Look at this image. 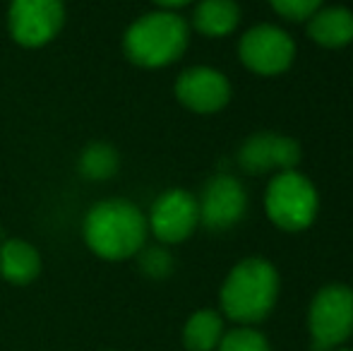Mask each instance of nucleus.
I'll list each match as a JSON object with an SVG mask.
<instances>
[{
  "label": "nucleus",
  "instance_id": "f8f14e48",
  "mask_svg": "<svg viewBox=\"0 0 353 351\" xmlns=\"http://www.w3.org/2000/svg\"><path fill=\"white\" fill-rule=\"evenodd\" d=\"M39 272H41V258L32 243L17 239L0 243V274L5 281L24 286L37 279Z\"/></svg>",
  "mask_w": 353,
  "mask_h": 351
},
{
  "label": "nucleus",
  "instance_id": "f03ea898",
  "mask_svg": "<svg viewBox=\"0 0 353 351\" xmlns=\"http://www.w3.org/2000/svg\"><path fill=\"white\" fill-rule=\"evenodd\" d=\"M279 296V274L262 258L243 260L228 272L221 286V310L243 325L262 323Z\"/></svg>",
  "mask_w": 353,
  "mask_h": 351
},
{
  "label": "nucleus",
  "instance_id": "4468645a",
  "mask_svg": "<svg viewBox=\"0 0 353 351\" xmlns=\"http://www.w3.org/2000/svg\"><path fill=\"white\" fill-rule=\"evenodd\" d=\"M238 19L241 10L233 0H202L192 14L195 29L205 37H226L238 27Z\"/></svg>",
  "mask_w": 353,
  "mask_h": 351
},
{
  "label": "nucleus",
  "instance_id": "ddd939ff",
  "mask_svg": "<svg viewBox=\"0 0 353 351\" xmlns=\"http://www.w3.org/2000/svg\"><path fill=\"white\" fill-rule=\"evenodd\" d=\"M312 41L327 48H339L353 41V12L346 8L317 10L307 24Z\"/></svg>",
  "mask_w": 353,
  "mask_h": 351
},
{
  "label": "nucleus",
  "instance_id": "7ed1b4c3",
  "mask_svg": "<svg viewBox=\"0 0 353 351\" xmlns=\"http://www.w3.org/2000/svg\"><path fill=\"white\" fill-rule=\"evenodd\" d=\"M188 24L181 14L159 10L130 24L123 39L125 56L140 68H163L188 48Z\"/></svg>",
  "mask_w": 353,
  "mask_h": 351
},
{
  "label": "nucleus",
  "instance_id": "a211bd4d",
  "mask_svg": "<svg viewBox=\"0 0 353 351\" xmlns=\"http://www.w3.org/2000/svg\"><path fill=\"white\" fill-rule=\"evenodd\" d=\"M140 267L144 274L154 277V279H161V277L171 274L173 260H171V255H168V250L147 248V250H140Z\"/></svg>",
  "mask_w": 353,
  "mask_h": 351
},
{
  "label": "nucleus",
  "instance_id": "dca6fc26",
  "mask_svg": "<svg viewBox=\"0 0 353 351\" xmlns=\"http://www.w3.org/2000/svg\"><path fill=\"white\" fill-rule=\"evenodd\" d=\"M79 169L87 178L94 181H103V178L113 176L118 169V157L113 147L108 145H92L82 152L79 157Z\"/></svg>",
  "mask_w": 353,
  "mask_h": 351
},
{
  "label": "nucleus",
  "instance_id": "39448f33",
  "mask_svg": "<svg viewBox=\"0 0 353 351\" xmlns=\"http://www.w3.org/2000/svg\"><path fill=\"white\" fill-rule=\"evenodd\" d=\"M267 214L279 229L303 231L315 221L317 192L305 176L281 171L267 188Z\"/></svg>",
  "mask_w": 353,
  "mask_h": 351
},
{
  "label": "nucleus",
  "instance_id": "20e7f679",
  "mask_svg": "<svg viewBox=\"0 0 353 351\" xmlns=\"http://www.w3.org/2000/svg\"><path fill=\"white\" fill-rule=\"evenodd\" d=\"M312 351H334L353 334V291L330 284L315 294L307 315Z\"/></svg>",
  "mask_w": 353,
  "mask_h": 351
},
{
  "label": "nucleus",
  "instance_id": "2eb2a0df",
  "mask_svg": "<svg viewBox=\"0 0 353 351\" xmlns=\"http://www.w3.org/2000/svg\"><path fill=\"white\" fill-rule=\"evenodd\" d=\"M223 337V320L216 310H197L183 328V344L188 351H214Z\"/></svg>",
  "mask_w": 353,
  "mask_h": 351
},
{
  "label": "nucleus",
  "instance_id": "aec40b11",
  "mask_svg": "<svg viewBox=\"0 0 353 351\" xmlns=\"http://www.w3.org/2000/svg\"><path fill=\"white\" fill-rule=\"evenodd\" d=\"M154 3L163 5V8H181V5L190 3V0H154Z\"/></svg>",
  "mask_w": 353,
  "mask_h": 351
},
{
  "label": "nucleus",
  "instance_id": "f257e3e1",
  "mask_svg": "<svg viewBox=\"0 0 353 351\" xmlns=\"http://www.w3.org/2000/svg\"><path fill=\"white\" fill-rule=\"evenodd\" d=\"M147 217L128 200H103L84 219V241L103 260H128L144 248Z\"/></svg>",
  "mask_w": 353,
  "mask_h": 351
},
{
  "label": "nucleus",
  "instance_id": "6ab92c4d",
  "mask_svg": "<svg viewBox=\"0 0 353 351\" xmlns=\"http://www.w3.org/2000/svg\"><path fill=\"white\" fill-rule=\"evenodd\" d=\"M272 8L286 19H307L320 10L322 0H270Z\"/></svg>",
  "mask_w": 353,
  "mask_h": 351
},
{
  "label": "nucleus",
  "instance_id": "9d476101",
  "mask_svg": "<svg viewBox=\"0 0 353 351\" xmlns=\"http://www.w3.org/2000/svg\"><path fill=\"white\" fill-rule=\"evenodd\" d=\"M176 97L195 113H214L231 99V85L214 68H190L176 82Z\"/></svg>",
  "mask_w": 353,
  "mask_h": 351
},
{
  "label": "nucleus",
  "instance_id": "423d86ee",
  "mask_svg": "<svg viewBox=\"0 0 353 351\" xmlns=\"http://www.w3.org/2000/svg\"><path fill=\"white\" fill-rule=\"evenodd\" d=\"M65 22L63 0H12L8 27L19 46L39 48L58 37Z\"/></svg>",
  "mask_w": 353,
  "mask_h": 351
},
{
  "label": "nucleus",
  "instance_id": "6e6552de",
  "mask_svg": "<svg viewBox=\"0 0 353 351\" xmlns=\"http://www.w3.org/2000/svg\"><path fill=\"white\" fill-rule=\"evenodd\" d=\"M238 53H241V61L257 75H279L293 63L296 46L291 37L279 27L262 24L241 39Z\"/></svg>",
  "mask_w": 353,
  "mask_h": 351
},
{
  "label": "nucleus",
  "instance_id": "0eeeda50",
  "mask_svg": "<svg viewBox=\"0 0 353 351\" xmlns=\"http://www.w3.org/2000/svg\"><path fill=\"white\" fill-rule=\"evenodd\" d=\"M200 224V205L188 190L173 188L152 205L147 226L161 243H181Z\"/></svg>",
  "mask_w": 353,
  "mask_h": 351
},
{
  "label": "nucleus",
  "instance_id": "f3484780",
  "mask_svg": "<svg viewBox=\"0 0 353 351\" xmlns=\"http://www.w3.org/2000/svg\"><path fill=\"white\" fill-rule=\"evenodd\" d=\"M219 351H270V344L257 330L250 328H238L231 330L221 337Z\"/></svg>",
  "mask_w": 353,
  "mask_h": 351
},
{
  "label": "nucleus",
  "instance_id": "1a4fd4ad",
  "mask_svg": "<svg viewBox=\"0 0 353 351\" xmlns=\"http://www.w3.org/2000/svg\"><path fill=\"white\" fill-rule=\"evenodd\" d=\"M200 221L212 231H226L243 219L248 207V195L233 176L219 174L207 183L202 192Z\"/></svg>",
  "mask_w": 353,
  "mask_h": 351
},
{
  "label": "nucleus",
  "instance_id": "9b49d317",
  "mask_svg": "<svg viewBox=\"0 0 353 351\" xmlns=\"http://www.w3.org/2000/svg\"><path fill=\"white\" fill-rule=\"evenodd\" d=\"M238 161L248 174H265L272 169L291 171L301 161V147L291 137L257 132L241 147Z\"/></svg>",
  "mask_w": 353,
  "mask_h": 351
},
{
  "label": "nucleus",
  "instance_id": "412c9836",
  "mask_svg": "<svg viewBox=\"0 0 353 351\" xmlns=\"http://www.w3.org/2000/svg\"><path fill=\"white\" fill-rule=\"evenodd\" d=\"M334 351H353V349H341V347H339V349H334Z\"/></svg>",
  "mask_w": 353,
  "mask_h": 351
}]
</instances>
